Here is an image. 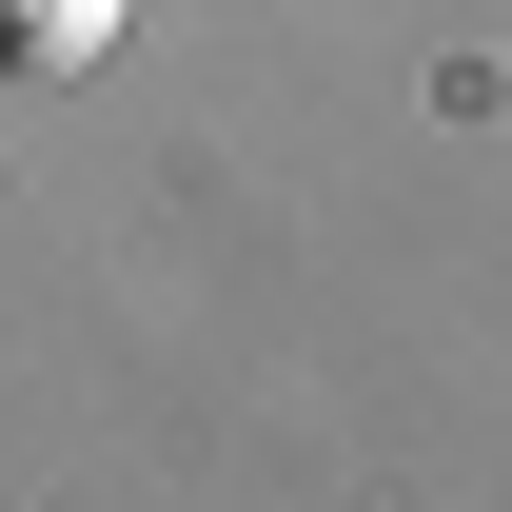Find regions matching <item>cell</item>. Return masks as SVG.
<instances>
[{"mask_svg":"<svg viewBox=\"0 0 512 512\" xmlns=\"http://www.w3.org/2000/svg\"><path fill=\"white\" fill-rule=\"evenodd\" d=\"M138 0H0V60H99Z\"/></svg>","mask_w":512,"mask_h":512,"instance_id":"1","label":"cell"}]
</instances>
